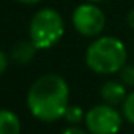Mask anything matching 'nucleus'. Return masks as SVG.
I'll return each mask as SVG.
<instances>
[{
  "label": "nucleus",
  "instance_id": "obj_1",
  "mask_svg": "<svg viewBox=\"0 0 134 134\" xmlns=\"http://www.w3.org/2000/svg\"><path fill=\"white\" fill-rule=\"evenodd\" d=\"M68 84L58 74L41 76L32 84L27 93L29 110L41 121H55L62 118L68 109Z\"/></svg>",
  "mask_w": 134,
  "mask_h": 134
},
{
  "label": "nucleus",
  "instance_id": "obj_2",
  "mask_svg": "<svg viewBox=\"0 0 134 134\" xmlns=\"http://www.w3.org/2000/svg\"><path fill=\"white\" fill-rule=\"evenodd\" d=\"M128 51L121 40L115 36H98L85 51L87 66L98 74L118 73L126 65Z\"/></svg>",
  "mask_w": 134,
  "mask_h": 134
},
{
  "label": "nucleus",
  "instance_id": "obj_3",
  "mask_svg": "<svg viewBox=\"0 0 134 134\" xmlns=\"http://www.w3.org/2000/svg\"><path fill=\"white\" fill-rule=\"evenodd\" d=\"M65 33V22L58 11L52 8L38 10L29 25V35L38 49L55 46Z\"/></svg>",
  "mask_w": 134,
  "mask_h": 134
},
{
  "label": "nucleus",
  "instance_id": "obj_4",
  "mask_svg": "<svg viewBox=\"0 0 134 134\" xmlns=\"http://www.w3.org/2000/svg\"><path fill=\"white\" fill-rule=\"evenodd\" d=\"M71 22L77 33L82 36L95 38L99 36L106 27V14L96 3L85 2L74 8Z\"/></svg>",
  "mask_w": 134,
  "mask_h": 134
},
{
  "label": "nucleus",
  "instance_id": "obj_5",
  "mask_svg": "<svg viewBox=\"0 0 134 134\" xmlns=\"http://www.w3.org/2000/svg\"><path fill=\"white\" fill-rule=\"evenodd\" d=\"M85 125L92 134H117L121 128V117L110 104H99L85 114Z\"/></svg>",
  "mask_w": 134,
  "mask_h": 134
},
{
  "label": "nucleus",
  "instance_id": "obj_6",
  "mask_svg": "<svg viewBox=\"0 0 134 134\" xmlns=\"http://www.w3.org/2000/svg\"><path fill=\"white\" fill-rule=\"evenodd\" d=\"M126 85L123 82L117 81H107L101 87V98L106 101V104L117 106L118 103H123L126 98Z\"/></svg>",
  "mask_w": 134,
  "mask_h": 134
},
{
  "label": "nucleus",
  "instance_id": "obj_7",
  "mask_svg": "<svg viewBox=\"0 0 134 134\" xmlns=\"http://www.w3.org/2000/svg\"><path fill=\"white\" fill-rule=\"evenodd\" d=\"M38 51V47L33 44L32 40H24V41H18L13 49H11V57L16 63L19 65H25L29 63L33 57H35V52Z\"/></svg>",
  "mask_w": 134,
  "mask_h": 134
},
{
  "label": "nucleus",
  "instance_id": "obj_8",
  "mask_svg": "<svg viewBox=\"0 0 134 134\" xmlns=\"http://www.w3.org/2000/svg\"><path fill=\"white\" fill-rule=\"evenodd\" d=\"M0 134H21V120L14 112L0 109Z\"/></svg>",
  "mask_w": 134,
  "mask_h": 134
},
{
  "label": "nucleus",
  "instance_id": "obj_9",
  "mask_svg": "<svg viewBox=\"0 0 134 134\" xmlns=\"http://www.w3.org/2000/svg\"><path fill=\"white\" fill-rule=\"evenodd\" d=\"M120 81L126 87H134V65H125L120 70Z\"/></svg>",
  "mask_w": 134,
  "mask_h": 134
},
{
  "label": "nucleus",
  "instance_id": "obj_10",
  "mask_svg": "<svg viewBox=\"0 0 134 134\" xmlns=\"http://www.w3.org/2000/svg\"><path fill=\"white\" fill-rule=\"evenodd\" d=\"M123 114L129 123L134 125V92H131L123 101Z\"/></svg>",
  "mask_w": 134,
  "mask_h": 134
},
{
  "label": "nucleus",
  "instance_id": "obj_11",
  "mask_svg": "<svg viewBox=\"0 0 134 134\" xmlns=\"http://www.w3.org/2000/svg\"><path fill=\"white\" fill-rule=\"evenodd\" d=\"M63 117L68 120L70 123H79L84 118V112L77 106H68V109H66V112H65Z\"/></svg>",
  "mask_w": 134,
  "mask_h": 134
},
{
  "label": "nucleus",
  "instance_id": "obj_12",
  "mask_svg": "<svg viewBox=\"0 0 134 134\" xmlns=\"http://www.w3.org/2000/svg\"><path fill=\"white\" fill-rule=\"evenodd\" d=\"M7 66H8V57H7V54L3 51H0V76L3 74Z\"/></svg>",
  "mask_w": 134,
  "mask_h": 134
},
{
  "label": "nucleus",
  "instance_id": "obj_13",
  "mask_svg": "<svg viewBox=\"0 0 134 134\" xmlns=\"http://www.w3.org/2000/svg\"><path fill=\"white\" fill-rule=\"evenodd\" d=\"M62 134H87L84 129H81V128H77V126H71V128H68V129H65Z\"/></svg>",
  "mask_w": 134,
  "mask_h": 134
},
{
  "label": "nucleus",
  "instance_id": "obj_14",
  "mask_svg": "<svg viewBox=\"0 0 134 134\" xmlns=\"http://www.w3.org/2000/svg\"><path fill=\"white\" fill-rule=\"evenodd\" d=\"M126 24L134 30V8L128 11V14H126Z\"/></svg>",
  "mask_w": 134,
  "mask_h": 134
},
{
  "label": "nucleus",
  "instance_id": "obj_15",
  "mask_svg": "<svg viewBox=\"0 0 134 134\" xmlns=\"http://www.w3.org/2000/svg\"><path fill=\"white\" fill-rule=\"evenodd\" d=\"M21 3H25V5H35V3H40L43 0H19Z\"/></svg>",
  "mask_w": 134,
  "mask_h": 134
},
{
  "label": "nucleus",
  "instance_id": "obj_16",
  "mask_svg": "<svg viewBox=\"0 0 134 134\" xmlns=\"http://www.w3.org/2000/svg\"><path fill=\"white\" fill-rule=\"evenodd\" d=\"M87 2H93V3H99V2H106V0H87Z\"/></svg>",
  "mask_w": 134,
  "mask_h": 134
}]
</instances>
